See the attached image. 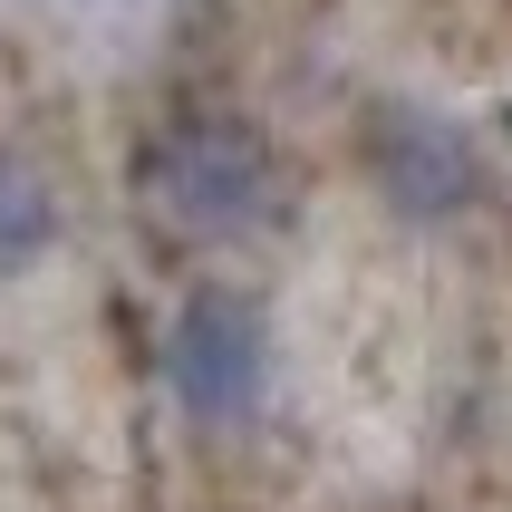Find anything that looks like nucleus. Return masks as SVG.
Listing matches in <instances>:
<instances>
[{"instance_id":"nucleus-4","label":"nucleus","mask_w":512,"mask_h":512,"mask_svg":"<svg viewBox=\"0 0 512 512\" xmlns=\"http://www.w3.org/2000/svg\"><path fill=\"white\" fill-rule=\"evenodd\" d=\"M58 242V194L49 174L29 165V155H10L0 145V281H20V271H39Z\"/></svg>"},{"instance_id":"nucleus-3","label":"nucleus","mask_w":512,"mask_h":512,"mask_svg":"<svg viewBox=\"0 0 512 512\" xmlns=\"http://www.w3.org/2000/svg\"><path fill=\"white\" fill-rule=\"evenodd\" d=\"M377 184H387L406 213H455V203L474 194V155H464L455 126L397 107L387 126H377Z\"/></svg>"},{"instance_id":"nucleus-1","label":"nucleus","mask_w":512,"mask_h":512,"mask_svg":"<svg viewBox=\"0 0 512 512\" xmlns=\"http://www.w3.org/2000/svg\"><path fill=\"white\" fill-rule=\"evenodd\" d=\"M145 194L165 213L174 232H194V242H232V232H252L281 194V165H271V145L252 126H232V116H184L165 136L145 145Z\"/></svg>"},{"instance_id":"nucleus-2","label":"nucleus","mask_w":512,"mask_h":512,"mask_svg":"<svg viewBox=\"0 0 512 512\" xmlns=\"http://www.w3.org/2000/svg\"><path fill=\"white\" fill-rule=\"evenodd\" d=\"M165 387L203 426L252 416L261 387H271V319H261L242 290H194V300L174 310V329H165Z\"/></svg>"}]
</instances>
